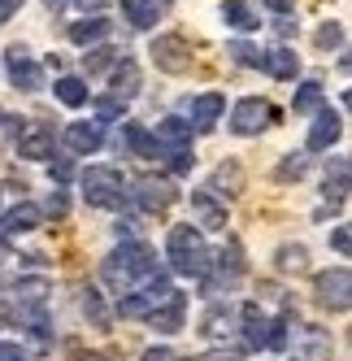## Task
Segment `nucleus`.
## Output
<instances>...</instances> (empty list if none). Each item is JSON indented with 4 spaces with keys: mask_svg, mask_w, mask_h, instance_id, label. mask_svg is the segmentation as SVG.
Returning <instances> with one entry per match:
<instances>
[{
    "mask_svg": "<svg viewBox=\"0 0 352 361\" xmlns=\"http://www.w3.org/2000/svg\"><path fill=\"white\" fill-rule=\"evenodd\" d=\"M191 361H235V353H226V348H218V353H200V357H191Z\"/></svg>",
    "mask_w": 352,
    "mask_h": 361,
    "instance_id": "nucleus-42",
    "label": "nucleus"
},
{
    "mask_svg": "<svg viewBox=\"0 0 352 361\" xmlns=\"http://www.w3.org/2000/svg\"><path fill=\"white\" fill-rule=\"evenodd\" d=\"M135 192H127L144 214H161V209H170L174 200H179V188L170 183V178H135L131 183Z\"/></svg>",
    "mask_w": 352,
    "mask_h": 361,
    "instance_id": "nucleus-6",
    "label": "nucleus"
},
{
    "mask_svg": "<svg viewBox=\"0 0 352 361\" xmlns=\"http://www.w3.org/2000/svg\"><path fill=\"white\" fill-rule=\"evenodd\" d=\"M222 114H226V96H222V92H205V96L191 100V122H196V131H213Z\"/></svg>",
    "mask_w": 352,
    "mask_h": 361,
    "instance_id": "nucleus-15",
    "label": "nucleus"
},
{
    "mask_svg": "<svg viewBox=\"0 0 352 361\" xmlns=\"http://www.w3.org/2000/svg\"><path fill=\"white\" fill-rule=\"evenodd\" d=\"M213 266H218V274H222L226 283H235V279L244 274V248H239V240H226V248L213 257Z\"/></svg>",
    "mask_w": 352,
    "mask_h": 361,
    "instance_id": "nucleus-22",
    "label": "nucleus"
},
{
    "mask_svg": "<svg viewBox=\"0 0 352 361\" xmlns=\"http://www.w3.org/2000/svg\"><path fill=\"white\" fill-rule=\"evenodd\" d=\"M305 174H309V157H305V152H287V157L279 161V170H274L279 183H300Z\"/></svg>",
    "mask_w": 352,
    "mask_h": 361,
    "instance_id": "nucleus-28",
    "label": "nucleus"
},
{
    "mask_svg": "<svg viewBox=\"0 0 352 361\" xmlns=\"http://www.w3.org/2000/svg\"><path fill=\"white\" fill-rule=\"evenodd\" d=\"M105 35H109V18H100V13H92V18H83V22H74V27H70V44H79V48L100 44Z\"/></svg>",
    "mask_w": 352,
    "mask_h": 361,
    "instance_id": "nucleus-21",
    "label": "nucleus"
},
{
    "mask_svg": "<svg viewBox=\"0 0 352 361\" xmlns=\"http://www.w3.org/2000/svg\"><path fill=\"white\" fill-rule=\"evenodd\" d=\"M83 314L96 322V326H109V309H105V296L96 288H83Z\"/></svg>",
    "mask_w": 352,
    "mask_h": 361,
    "instance_id": "nucleus-30",
    "label": "nucleus"
},
{
    "mask_svg": "<svg viewBox=\"0 0 352 361\" xmlns=\"http://www.w3.org/2000/svg\"><path fill=\"white\" fill-rule=\"evenodd\" d=\"M39 226H44V209L22 200V204H13V209L5 214V226L0 231H5V235H31V231H39Z\"/></svg>",
    "mask_w": 352,
    "mask_h": 361,
    "instance_id": "nucleus-14",
    "label": "nucleus"
},
{
    "mask_svg": "<svg viewBox=\"0 0 352 361\" xmlns=\"http://www.w3.org/2000/svg\"><path fill=\"white\" fill-rule=\"evenodd\" d=\"M9 79H13V87H22V92H44V70L27 57V48L22 44H13L9 48Z\"/></svg>",
    "mask_w": 352,
    "mask_h": 361,
    "instance_id": "nucleus-10",
    "label": "nucleus"
},
{
    "mask_svg": "<svg viewBox=\"0 0 352 361\" xmlns=\"http://www.w3.org/2000/svg\"><path fill=\"white\" fill-rule=\"evenodd\" d=\"M191 218H196V226H205V231H226V226H231V218H226V204H222L209 188L191 192Z\"/></svg>",
    "mask_w": 352,
    "mask_h": 361,
    "instance_id": "nucleus-9",
    "label": "nucleus"
},
{
    "mask_svg": "<svg viewBox=\"0 0 352 361\" xmlns=\"http://www.w3.org/2000/svg\"><path fill=\"white\" fill-rule=\"evenodd\" d=\"M153 279H161V262L144 240H127L122 248H113L105 257V283L118 296L135 292V288H144V283H153Z\"/></svg>",
    "mask_w": 352,
    "mask_h": 361,
    "instance_id": "nucleus-1",
    "label": "nucleus"
},
{
    "mask_svg": "<svg viewBox=\"0 0 352 361\" xmlns=\"http://www.w3.org/2000/svg\"><path fill=\"white\" fill-rule=\"evenodd\" d=\"M122 18H127L135 31H148L161 18V0H122Z\"/></svg>",
    "mask_w": 352,
    "mask_h": 361,
    "instance_id": "nucleus-19",
    "label": "nucleus"
},
{
    "mask_svg": "<svg viewBox=\"0 0 352 361\" xmlns=\"http://www.w3.org/2000/svg\"><path fill=\"white\" fill-rule=\"evenodd\" d=\"M261 70L274 74V79H296V74H300V57L291 53V48H270V53H261Z\"/></svg>",
    "mask_w": 352,
    "mask_h": 361,
    "instance_id": "nucleus-18",
    "label": "nucleus"
},
{
    "mask_svg": "<svg viewBox=\"0 0 352 361\" xmlns=\"http://www.w3.org/2000/svg\"><path fill=\"white\" fill-rule=\"evenodd\" d=\"M83 196L96 209H122L127 204V178L113 166H87L83 170Z\"/></svg>",
    "mask_w": 352,
    "mask_h": 361,
    "instance_id": "nucleus-3",
    "label": "nucleus"
},
{
    "mask_svg": "<svg viewBox=\"0 0 352 361\" xmlns=\"http://www.w3.org/2000/svg\"><path fill=\"white\" fill-rule=\"evenodd\" d=\"M144 361H179V357H174L170 348H148V353H144Z\"/></svg>",
    "mask_w": 352,
    "mask_h": 361,
    "instance_id": "nucleus-41",
    "label": "nucleus"
},
{
    "mask_svg": "<svg viewBox=\"0 0 352 361\" xmlns=\"http://www.w3.org/2000/svg\"><path fill=\"white\" fill-rule=\"evenodd\" d=\"M226 53H231V61H235V66H261V53H257L253 44H244V39H235L231 48H226Z\"/></svg>",
    "mask_w": 352,
    "mask_h": 361,
    "instance_id": "nucleus-34",
    "label": "nucleus"
},
{
    "mask_svg": "<svg viewBox=\"0 0 352 361\" xmlns=\"http://www.w3.org/2000/svg\"><path fill=\"white\" fill-rule=\"evenodd\" d=\"M127 144L131 157H161V148L153 140V131H144L139 122H122V135H118V148Z\"/></svg>",
    "mask_w": 352,
    "mask_h": 361,
    "instance_id": "nucleus-16",
    "label": "nucleus"
},
{
    "mask_svg": "<svg viewBox=\"0 0 352 361\" xmlns=\"http://www.w3.org/2000/svg\"><path fill=\"white\" fill-rule=\"evenodd\" d=\"M53 92H57L61 105H70V109H83V105H87V83H83V79H74V74L57 79V83H53Z\"/></svg>",
    "mask_w": 352,
    "mask_h": 361,
    "instance_id": "nucleus-24",
    "label": "nucleus"
},
{
    "mask_svg": "<svg viewBox=\"0 0 352 361\" xmlns=\"http://www.w3.org/2000/svg\"><path fill=\"white\" fill-rule=\"evenodd\" d=\"M270 118H279L261 96H244V100H235V109H231V131L235 135H261L265 126H270Z\"/></svg>",
    "mask_w": 352,
    "mask_h": 361,
    "instance_id": "nucleus-5",
    "label": "nucleus"
},
{
    "mask_svg": "<svg viewBox=\"0 0 352 361\" xmlns=\"http://www.w3.org/2000/svg\"><path fill=\"white\" fill-rule=\"evenodd\" d=\"M96 122H118V118H127V105L122 100H113V96H105V100H96Z\"/></svg>",
    "mask_w": 352,
    "mask_h": 361,
    "instance_id": "nucleus-35",
    "label": "nucleus"
},
{
    "mask_svg": "<svg viewBox=\"0 0 352 361\" xmlns=\"http://www.w3.org/2000/svg\"><path fill=\"white\" fill-rule=\"evenodd\" d=\"M118 66V53L113 48H92V53H83V70L87 74H105V70H113Z\"/></svg>",
    "mask_w": 352,
    "mask_h": 361,
    "instance_id": "nucleus-31",
    "label": "nucleus"
},
{
    "mask_svg": "<svg viewBox=\"0 0 352 361\" xmlns=\"http://www.w3.org/2000/svg\"><path fill=\"white\" fill-rule=\"evenodd\" d=\"M339 135H344V118H339V114H331V109H322V114H318V122L309 126V152H326V148H335V144H339Z\"/></svg>",
    "mask_w": 352,
    "mask_h": 361,
    "instance_id": "nucleus-12",
    "label": "nucleus"
},
{
    "mask_svg": "<svg viewBox=\"0 0 352 361\" xmlns=\"http://www.w3.org/2000/svg\"><path fill=\"white\" fill-rule=\"evenodd\" d=\"M218 188H226L222 196H239V192H244V170H239L235 161H222V166L213 170V188H209V192H218Z\"/></svg>",
    "mask_w": 352,
    "mask_h": 361,
    "instance_id": "nucleus-25",
    "label": "nucleus"
},
{
    "mask_svg": "<svg viewBox=\"0 0 352 361\" xmlns=\"http://www.w3.org/2000/svg\"><path fill=\"white\" fill-rule=\"evenodd\" d=\"M313 296L322 309H331V314H344L352 305V270L348 266H335V270H322L318 283H313Z\"/></svg>",
    "mask_w": 352,
    "mask_h": 361,
    "instance_id": "nucleus-4",
    "label": "nucleus"
},
{
    "mask_svg": "<svg viewBox=\"0 0 352 361\" xmlns=\"http://www.w3.org/2000/svg\"><path fill=\"white\" fill-rule=\"evenodd\" d=\"M191 122H183V118H161L157 126H153V140H157V148H191Z\"/></svg>",
    "mask_w": 352,
    "mask_h": 361,
    "instance_id": "nucleus-17",
    "label": "nucleus"
},
{
    "mask_svg": "<svg viewBox=\"0 0 352 361\" xmlns=\"http://www.w3.org/2000/svg\"><path fill=\"white\" fill-rule=\"evenodd\" d=\"M53 148H57L53 126L27 122V126L18 131V157H22V161H48V157H53Z\"/></svg>",
    "mask_w": 352,
    "mask_h": 361,
    "instance_id": "nucleus-8",
    "label": "nucleus"
},
{
    "mask_svg": "<svg viewBox=\"0 0 352 361\" xmlns=\"http://www.w3.org/2000/svg\"><path fill=\"white\" fill-rule=\"evenodd\" d=\"M65 209H70V204H65V196H61V192H53V196L44 200V214H53V218H65Z\"/></svg>",
    "mask_w": 352,
    "mask_h": 361,
    "instance_id": "nucleus-37",
    "label": "nucleus"
},
{
    "mask_svg": "<svg viewBox=\"0 0 352 361\" xmlns=\"http://www.w3.org/2000/svg\"><path fill=\"white\" fill-rule=\"evenodd\" d=\"M222 18H226V27H235V31H257L261 27V18L244 5V0H222Z\"/></svg>",
    "mask_w": 352,
    "mask_h": 361,
    "instance_id": "nucleus-23",
    "label": "nucleus"
},
{
    "mask_svg": "<svg viewBox=\"0 0 352 361\" xmlns=\"http://www.w3.org/2000/svg\"><path fill=\"white\" fill-rule=\"evenodd\" d=\"M53 178H57V183H70V178H74V161H70V157L53 161Z\"/></svg>",
    "mask_w": 352,
    "mask_h": 361,
    "instance_id": "nucleus-38",
    "label": "nucleus"
},
{
    "mask_svg": "<svg viewBox=\"0 0 352 361\" xmlns=\"http://www.w3.org/2000/svg\"><path fill=\"white\" fill-rule=\"evenodd\" d=\"M148 53H153L157 70H165V74H187L191 70V48H187L183 35H161V39H153Z\"/></svg>",
    "mask_w": 352,
    "mask_h": 361,
    "instance_id": "nucleus-7",
    "label": "nucleus"
},
{
    "mask_svg": "<svg viewBox=\"0 0 352 361\" xmlns=\"http://www.w3.org/2000/svg\"><path fill=\"white\" fill-rule=\"evenodd\" d=\"M274 266H279L283 274H291V270L300 274V270L309 266V248H305V244H283L279 252H274Z\"/></svg>",
    "mask_w": 352,
    "mask_h": 361,
    "instance_id": "nucleus-27",
    "label": "nucleus"
},
{
    "mask_svg": "<svg viewBox=\"0 0 352 361\" xmlns=\"http://www.w3.org/2000/svg\"><path fill=\"white\" fill-rule=\"evenodd\" d=\"M139 66L135 61H122L118 70H113V100H122V105H131V100L139 96Z\"/></svg>",
    "mask_w": 352,
    "mask_h": 361,
    "instance_id": "nucleus-20",
    "label": "nucleus"
},
{
    "mask_svg": "<svg viewBox=\"0 0 352 361\" xmlns=\"http://www.w3.org/2000/svg\"><path fill=\"white\" fill-rule=\"evenodd\" d=\"M322 100H326L322 83L309 79V83H300V92H296V100H291V114H318V109H322Z\"/></svg>",
    "mask_w": 352,
    "mask_h": 361,
    "instance_id": "nucleus-26",
    "label": "nucleus"
},
{
    "mask_svg": "<svg viewBox=\"0 0 352 361\" xmlns=\"http://www.w3.org/2000/svg\"><path fill=\"white\" fill-rule=\"evenodd\" d=\"M22 5H27V0H0V22H9Z\"/></svg>",
    "mask_w": 352,
    "mask_h": 361,
    "instance_id": "nucleus-39",
    "label": "nucleus"
},
{
    "mask_svg": "<svg viewBox=\"0 0 352 361\" xmlns=\"http://www.w3.org/2000/svg\"><path fill=\"white\" fill-rule=\"evenodd\" d=\"M79 361H109L105 353H79Z\"/></svg>",
    "mask_w": 352,
    "mask_h": 361,
    "instance_id": "nucleus-44",
    "label": "nucleus"
},
{
    "mask_svg": "<svg viewBox=\"0 0 352 361\" xmlns=\"http://www.w3.org/2000/svg\"><path fill=\"white\" fill-rule=\"evenodd\" d=\"M100 122H70L65 126V148L74 152V157H92V152L100 148Z\"/></svg>",
    "mask_w": 352,
    "mask_h": 361,
    "instance_id": "nucleus-13",
    "label": "nucleus"
},
{
    "mask_svg": "<svg viewBox=\"0 0 352 361\" xmlns=\"http://www.w3.org/2000/svg\"><path fill=\"white\" fill-rule=\"evenodd\" d=\"M74 5H79L83 13H100V9H105V5H109V0H74Z\"/></svg>",
    "mask_w": 352,
    "mask_h": 361,
    "instance_id": "nucleus-43",
    "label": "nucleus"
},
{
    "mask_svg": "<svg viewBox=\"0 0 352 361\" xmlns=\"http://www.w3.org/2000/svg\"><path fill=\"white\" fill-rule=\"evenodd\" d=\"M287 344H291V331H287V314H283V318H274V322H265V348L283 353Z\"/></svg>",
    "mask_w": 352,
    "mask_h": 361,
    "instance_id": "nucleus-32",
    "label": "nucleus"
},
{
    "mask_svg": "<svg viewBox=\"0 0 352 361\" xmlns=\"http://www.w3.org/2000/svg\"><path fill=\"white\" fill-rule=\"evenodd\" d=\"M313 39H318L322 53H331V48H339V44H344V27H339V22H322Z\"/></svg>",
    "mask_w": 352,
    "mask_h": 361,
    "instance_id": "nucleus-33",
    "label": "nucleus"
},
{
    "mask_svg": "<svg viewBox=\"0 0 352 361\" xmlns=\"http://www.w3.org/2000/svg\"><path fill=\"white\" fill-rule=\"evenodd\" d=\"M165 257H170V270L183 274V279H205L213 270V257L205 248V240H200V231L191 222L183 226H170L165 235Z\"/></svg>",
    "mask_w": 352,
    "mask_h": 361,
    "instance_id": "nucleus-2",
    "label": "nucleus"
},
{
    "mask_svg": "<svg viewBox=\"0 0 352 361\" xmlns=\"http://www.w3.org/2000/svg\"><path fill=\"white\" fill-rule=\"evenodd\" d=\"M148 322H153L157 331H165V335H174V331H183V322H187V296L183 292H170L153 314H148Z\"/></svg>",
    "mask_w": 352,
    "mask_h": 361,
    "instance_id": "nucleus-11",
    "label": "nucleus"
},
{
    "mask_svg": "<svg viewBox=\"0 0 352 361\" xmlns=\"http://www.w3.org/2000/svg\"><path fill=\"white\" fill-rule=\"evenodd\" d=\"M261 5H265V9H274V13H283V18H287V13L296 9V0H261Z\"/></svg>",
    "mask_w": 352,
    "mask_h": 361,
    "instance_id": "nucleus-40",
    "label": "nucleus"
},
{
    "mask_svg": "<svg viewBox=\"0 0 352 361\" xmlns=\"http://www.w3.org/2000/svg\"><path fill=\"white\" fill-rule=\"evenodd\" d=\"M231 326H235V314L226 305H213L209 314H205V322H200V331H205V335H226Z\"/></svg>",
    "mask_w": 352,
    "mask_h": 361,
    "instance_id": "nucleus-29",
    "label": "nucleus"
},
{
    "mask_svg": "<svg viewBox=\"0 0 352 361\" xmlns=\"http://www.w3.org/2000/svg\"><path fill=\"white\" fill-rule=\"evenodd\" d=\"M331 244H335L339 257H348V252H352V231H348V226H335V231H331Z\"/></svg>",
    "mask_w": 352,
    "mask_h": 361,
    "instance_id": "nucleus-36",
    "label": "nucleus"
}]
</instances>
